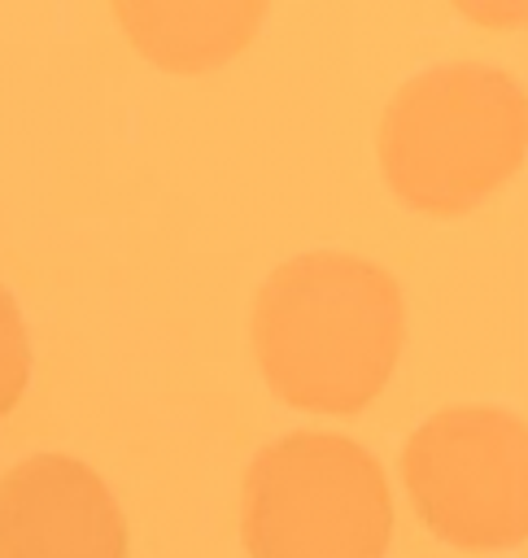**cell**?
Here are the masks:
<instances>
[{
	"instance_id": "6da1fadb",
	"label": "cell",
	"mask_w": 528,
	"mask_h": 558,
	"mask_svg": "<svg viewBox=\"0 0 528 558\" xmlns=\"http://www.w3.org/2000/svg\"><path fill=\"white\" fill-rule=\"evenodd\" d=\"M406 336L397 279L353 253L319 248L275 266L253 301V353L288 405L362 410L393 375Z\"/></svg>"
},
{
	"instance_id": "7a4b0ae2",
	"label": "cell",
	"mask_w": 528,
	"mask_h": 558,
	"mask_svg": "<svg viewBox=\"0 0 528 558\" xmlns=\"http://www.w3.org/2000/svg\"><path fill=\"white\" fill-rule=\"evenodd\" d=\"M528 96L484 61L432 65L397 87L380 122L388 187L423 214H463L524 157Z\"/></svg>"
},
{
	"instance_id": "3957f363",
	"label": "cell",
	"mask_w": 528,
	"mask_h": 558,
	"mask_svg": "<svg viewBox=\"0 0 528 558\" xmlns=\"http://www.w3.org/2000/svg\"><path fill=\"white\" fill-rule=\"evenodd\" d=\"M253 558H384L393 497L380 462L336 432H288L244 475Z\"/></svg>"
},
{
	"instance_id": "277c9868",
	"label": "cell",
	"mask_w": 528,
	"mask_h": 558,
	"mask_svg": "<svg viewBox=\"0 0 528 558\" xmlns=\"http://www.w3.org/2000/svg\"><path fill=\"white\" fill-rule=\"evenodd\" d=\"M401 480L423 523L463 549L528 532V427L497 405H445L401 449Z\"/></svg>"
},
{
	"instance_id": "5b68a950",
	"label": "cell",
	"mask_w": 528,
	"mask_h": 558,
	"mask_svg": "<svg viewBox=\"0 0 528 558\" xmlns=\"http://www.w3.org/2000/svg\"><path fill=\"white\" fill-rule=\"evenodd\" d=\"M0 558H127L109 484L70 453H35L0 475Z\"/></svg>"
},
{
	"instance_id": "8992f818",
	"label": "cell",
	"mask_w": 528,
	"mask_h": 558,
	"mask_svg": "<svg viewBox=\"0 0 528 558\" xmlns=\"http://www.w3.org/2000/svg\"><path fill=\"white\" fill-rule=\"evenodd\" d=\"M262 0H144V4H118V17L127 22L135 48H144L153 61L170 70H201L209 61H223L244 39H253V26L262 22Z\"/></svg>"
},
{
	"instance_id": "52a82bcc",
	"label": "cell",
	"mask_w": 528,
	"mask_h": 558,
	"mask_svg": "<svg viewBox=\"0 0 528 558\" xmlns=\"http://www.w3.org/2000/svg\"><path fill=\"white\" fill-rule=\"evenodd\" d=\"M31 375V340H26V323L17 314V301L9 296V288L0 283V418L17 405L22 388Z\"/></svg>"
}]
</instances>
